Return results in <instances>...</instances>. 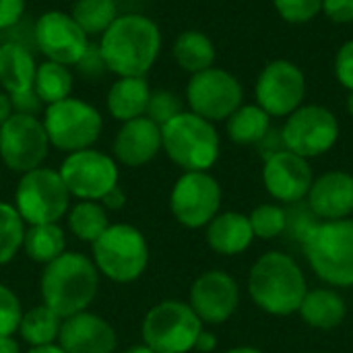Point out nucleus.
Masks as SVG:
<instances>
[{"label":"nucleus","mask_w":353,"mask_h":353,"mask_svg":"<svg viewBox=\"0 0 353 353\" xmlns=\"http://www.w3.org/2000/svg\"><path fill=\"white\" fill-rule=\"evenodd\" d=\"M256 105L271 118L294 114L306 97V77L302 68L290 60L269 62L256 81Z\"/></svg>","instance_id":"15"},{"label":"nucleus","mask_w":353,"mask_h":353,"mask_svg":"<svg viewBox=\"0 0 353 353\" xmlns=\"http://www.w3.org/2000/svg\"><path fill=\"white\" fill-rule=\"evenodd\" d=\"M62 321L54 310H50L48 306H35L29 312L23 314L21 325H19V335L31 345V347H39V345H52L58 343V335H60V327Z\"/></svg>","instance_id":"29"},{"label":"nucleus","mask_w":353,"mask_h":353,"mask_svg":"<svg viewBox=\"0 0 353 353\" xmlns=\"http://www.w3.org/2000/svg\"><path fill=\"white\" fill-rule=\"evenodd\" d=\"M27 353H64V350L58 343L52 345H39V347H31Z\"/></svg>","instance_id":"49"},{"label":"nucleus","mask_w":353,"mask_h":353,"mask_svg":"<svg viewBox=\"0 0 353 353\" xmlns=\"http://www.w3.org/2000/svg\"><path fill=\"white\" fill-rule=\"evenodd\" d=\"M108 72L118 77H145L161 50L159 27L143 14H122L99 39Z\"/></svg>","instance_id":"1"},{"label":"nucleus","mask_w":353,"mask_h":353,"mask_svg":"<svg viewBox=\"0 0 353 353\" xmlns=\"http://www.w3.org/2000/svg\"><path fill=\"white\" fill-rule=\"evenodd\" d=\"M95 269L116 283L139 279L149 265V246L145 236L126 223L110 225L93 244Z\"/></svg>","instance_id":"6"},{"label":"nucleus","mask_w":353,"mask_h":353,"mask_svg":"<svg viewBox=\"0 0 353 353\" xmlns=\"http://www.w3.org/2000/svg\"><path fill=\"white\" fill-rule=\"evenodd\" d=\"M248 219H250L254 238L273 240V238L283 236V230H285V207L267 203V205L256 207L248 215Z\"/></svg>","instance_id":"35"},{"label":"nucleus","mask_w":353,"mask_h":353,"mask_svg":"<svg viewBox=\"0 0 353 353\" xmlns=\"http://www.w3.org/2000/svg\"><path fill=\"white\" fill-rule=\"evenodd\" d=\"M74 66H77V70H79L83 77H87V79H97V77H101L103 72H108L105 62H103V56H101L97 43H89V48L85 50V54L81 56V60H79Z\"/></svg>","instance_id":"39"},{"label":"nucleus","mask_w":353,"mask_h":353,"mask_svg":"<svg viewBox=\"0 0 353 353\" xmlns=\"http://www.w3.org/2000/svg\"><path fill=\"white\" fill-rule=\"evenodd\" d=\"M25 14V0H0V31L17 25Z\"/></svg>","instance_id":"42"},{"label":"nucleus","mask_w":353,"mask_h":353,"mask_svg":"<svg viewBox=\"0 0 353 353\" xmlns=\"http://www.w3.org/2000/svg\"><path fill=\"white\" fill-rule=\"evenodd\" d=\"M306 203L321 221L350 219L353 213V176L347 172H327L310 186Z\"/></svg>","instance_id":"20"},{"label":"nucleus","mask_w":353,"mask_h":353,"mask_svg":"<svg viewBox=\"0 0 353 353\" xmlns=\"http://www.w3.org/2000/svg\"><path fill=\"white\" fill-rule=\"evenodd\" d=\"M285 149L310 159L331 151L339 139V122L329 108L300 105L281 128Z\"/></svg>","instance_id":"10"},{"label":"nucleus","mask_w":353,"mask_h":353,"mask_svg":"<svg viewBox=\"0 0 353 353\" xmlns=\"http://www.w3.org/2000/svg\"><path fill=\"white\" fill-rule=\"evenodd\" d=\"M271 128V116L261 105H240L228 118V137L236 145H256Z\"/></svg>","instance_id":"28"},{"label":"nucleus","mask_w":353,"mask_h":353,"mask_svg":"<svg viewBox=\"0 0 353 353\" xmlns=\"http://www.w3.org/2000/svg\"><path fill=\"white\" fill-rule=\"evenodd\" d=\"M58 174L66 184L70 196H77L79 201L99 203L105 196V192L118 186L116 159L95 149L68 153Z\"/></svg>","instance_id":"11"},{"label":"nucleus","mask_w":353,"mask_h":353,"mask_svg":"<svg viewBox=\"0 0 353 353\" xmlns=\"http://www.w3.org/2000/svg\"><path fill=\"white\" fill-rule=\"evenodd\" d=\"M170 207L180 225L207 228L221 207V186L207 172H186L172 188Z\"/></svg>","instance_id":"13"},{"label":"nucleus","mask_w":353,"mask_h":353,"mask_svg":"<svg viewBox=\"0 0 353 353\" xmlns=\"http://www.w3.org/2000/svg\"><path fill=\"white\" fill-rule=\"evenodd\" d=\"M58 345L64 353H114L118 339L105 319L85 310L62 321Z\"/></svg>","instance_id":"19"},{"label":"nucleus","mask_w":353,"mask_h":353,"mask_svg":"<svg viewBox=\"0 0 353 353\" xmlns=\"http://www.w3.org/2000/svg\"><path fill=\"white\" fill-rule=\"evenodd\" d=\"M99 288V271L93 261L79 252H64L48 263L41 275L43 306L60 319L85 312L95 300Z\"/></svg>","instance_id":"3"},{"label":"nucleus","mask_w":353,"mask_h":353,"mask_svg":"<svg viewBox=\"0 0 353 353\" xmlns=\"http://www.w3.org/2000/svg\"><path fill=\"white\" fill-rule=\"evenodd\" d=\"M186 99L190 112L209 120H228L244 99L240 81L223 68H207L192 74L186 87Z\"/></svg>","instance_id":"12"},{"label":"nucleus","mask_w":353,"mask_h":353,"mask_svg":"<svg viewBox=\"0 0 353 353\" xmlns=\"http://www.w3.org/2000/svg\"><path fill=\"white\" fill-rule=\"evenodd\" d=\"M321 223V219L314 215L310 205L306 201H298L285 207V230L283 238L292 244L304 246L312 230Z\"/></svg>","instance_id":"34"},{"label":"nucleus","mask_w":353,"mask_h":353,"mask_svg":"<svg viewBox=\"0 0 353 353\" xmlns=\"http://www.w3.org/2000/svg\"><path fill=\"white\" fill-rule=\"evenodd\" d=\"M70 17L87 33V37L103 35V31L116 21L118 6L116 0H77Z\"/></svg>","instance_id":"32"},{"label":"nucleus","mask_w":353,"mask_h":353,"mask_svg":"<svg viewBox=\"0 0 353 353\" xmlns=\"http://www.w3.org/2000/svg\"><path fill=\"white\" fill-rule=\"evenodd\" d=\"M174 58L178 62V66L190 74L203 72L207 68L213 66L215 62V46L213 41L196 31V29H188L184 33H180L174 41Z\"/></svg>","instance_id":"26"},{"label":"nucleus","mask_w":353,"mask_h":353,"mask_svg":"<svg viewBox=\"0 0 353 353\" xmlns=\"http://www.w3.org/2000/svg\"><path fill=\"white\" fill-rule=\"evenodd\" d=\"M225 353H263L261 350H256V347H234V350H230V352Z\"/></svg>","instance_id":"51"},{"label":"nucleus","mask_w":353,"mask_h":353,"mask_svg":"<svg viewBox=\"0 0 353 353\" xmlns=\"http://www.w3.org/2000/svg\"><path fill=\"white\" fill-rule=\"evenodd\" d=\"M149 83L145 77H120L108 91V112L120 122H128L145 116L149 103Z\"/></svg>","instance_id":"23"},{"label":"nucleus","mask_w":353,"mask_h":353,"mask_svg":"<svg viewBox=\"0 0 353 353\" xmlns=\"http://www.w3.org/2000/svg\"><path fill=\"white\" fill-rule=\"evenodd\" d=\"M190 308L207 325L225 323L240 306V288L223 271L203 273L190 288Z\"/></svg>","instance_id":"17"},{"label":"nucleus","mask_w":353,"mask_h":353,"mask_svg":"<svg viewBox=\"0 0 353 353\" xmlns=\"http://www.w3.org/2000/svg\"><path fill=\"white\" fill-rule=\"evenodd\" d=\"M68 207L70 192L56 170L35 168L21 176L14 192V209L29 225L58 223Z\"/></svg>","instance_id":"9"},{"label":"nucleus","mask_w":353,"mask_h":353,"mask_svg":"<svg viewBox=\"0 0 353 353\" xmlns=\"http://www.w3.org/2000/svg\"><path fill=\"white\" fill-rule=\"evenodd\" d=\"M33 89L46 105L62 101V99L70 97L72 74H70L68 66L46 60V62L37 64Z\"/></svg>","instance_id":"30"},{"label":"nucleus","mask_w":353,"mask_h":353,"mask_svg":"<svg viewBox=\"0 0 353 353\" xmlns=\"http://www.w3.org/2000/svg\"><path fill=\"white\" fill-rule=\"evenodd\" d=\"M0 353H21L19 343L12 339V335L8 337H0Z\"/></svg>","instance_id":"48"},{"label":"nucleus","mask_w":353,"mask_h":353,"mask_svg":"<svg viewBox=\"0 0 353 353\" xmlns=\"http://www.w3.org/2000/svg\"><path fill=\"white\" fill-rule=\"evenodd\" d=\"M25 238V221L14 205L0 203V265L14 259Z\"/></svg>","instance_id":"33"},{"label":"nucleus","mask_w":353,"mask_h":353,"mask_svg":"<svg viewBox=\"0 0 353 353\" xmlns=\"http://www.w3.org/2000/svg\"><path fill=\"white\" fill-rule=\"evenodd\" d=\"M114 155L128 168H141L155 159L161 149V126L147 116L122 124L114 139Z\"/></svg>","instance_id":"21"},{"label":"nucleus","mask_w":353,"mask_h":353,"mask_svg":"<svg viewBox=\"0 0 353 353\" xmlns=\"http://www.w3.org/2000/svg\"><path fill=\"white\" fill-rule=\"evenodd\" d=\"M12 116V105H10V97L6 91H0V126Z\"/></svg>","instance_id":"47"},{"label":"nucleus","mask_w":353,"mask_h":353,"mask_svg":"<svg viewBox=\"0 0 353 353\" xmlns=\"http://www.w3.org/2000/svg\"><path fill=\"white\" fill-rule=\"evenodd\" d=\"M347 112L353 118V91H350V97H347Z\"/></svg>","instance_id":"52"},{"label":"nucleus","mask_w":353,"mask_h":353,"mask_svg":"<svg viewBox=\"0 0 353 353\" xmlns=\"http://www.w3.org/2000/svg\"><path fill=\"white\" fill-rule=\"evenodd\" d=\"M41 122L50 145L66 153L91 149L103 126L101 114L91 103L74 97L46 105Z\"/></svg>","instance_id":"8"},{"label":"nucleus","mask_w":353,"mask_h":353,"mask_svg":"<svg viewBox=\"0 0 353 353\" xmlns=\"http://www.w3.org/2000/svg\"><path fill=\"white\" fill-rule=\"evenodd\" d=\"M248 294L267 314L290 316L300 310L308 288L298 263L285 252H267L250 269Z\"/></svg>","instance_id":"2"},{"label":"nucleus","mask_w":353,"mask_h":353,"mask_svg":"<svg viewBox=\"0 0 353 353\" xmlns=\"http://www.w3.org/2000/svg\"><path fill=\"white\" fill-rule=\"evenodd\" d=\"M273 4L288 23L312 21L323 10V0H273Z\"/></svg>","instance_id":"38"},{"label":"nucleus","mask_w":353,"mask_h":353,"mask_svg":"<svg viewBox=\"0 0 353 353\" xmlns=\"http://www.w3.org/2000/svg\"><path fill=\"white\" fill-rule=\"evenodd\" d=\"M323 10L333 23L353 21V0H323Z\"/></svg>","instance_id":"43"},{"label":"nucleus","mask_w":353,"mask_h":353,"mask_svg":"<svg viewBox=\"0 0 353 353\" xmlns=\"http://www.w3.org/2000/svg\"><path fill=\"white\" fill-rule=\"evenodd\" d=\"M10 97V105H12V114H27V116H35L43 110V101L39 99V95L35 93V89H27V91H19V93H8Z\"/></svg>","instance_id":"41"},{"label":"nucleus","mask_w":353,"mask_h":353,"mask_svg":"<svg viewBox=\"0 0 353 353\" xmlns=\"http://www.w3.org/2000/svg\"><path fill=\"white\" fill-rule=\"evenodd\" d=\"M68 228L81 240L93 244L108 228V213L97 201H79L68 211Z\"/></svg>","instance_id":"31"},{"label":"nucleus","mask_w":353,"mask_h":353,"mask_svg":"<svg viewBox=\"0 0 353 353\" xmlns=\"http://www.w3.org/2000/svg\"><path fill=\"white\" fill-rule=\"evenodd\" d=\"M161 149L186 172H207L219 157V134L213 122L182 112L161 126Z\"/></svg>","instance_id":"5"},{"label":"nucleus","mask_w":353,"mask_h":353,"mask_svg":"<svg viewBox=\"0 0 353 353\" xmlns=\"http://www.w3.org/2000/svg\"><path fill=\"white\" fill-rule=\"evenodd\" d=\"M254 240L250 219L242 213H217L207 225V244L223 256L244 252Z\"/></svg>","instance_id":"22"},{"label":"nucleus","mask_w":353,"mask_h":353,"mask_svg":"<svg viewBox=\"0 0 353 353\" xmlns=\"http://www.w3.org/2000/svg\"><path fill=\"white\" fill-rule=\"evenodd\" d=\"M37 62L33 52L21 43H0V85L6 93H19L33 87Z\"/></svg>","instance_id":"24"},{"label":"nucleus","mask_w":353,"mask_h":353,"mask_svg":"<svg viewBox=\"0 0 353 353\" xmlns=\"http://www.w3.org/2000/svg\"><path fill=\"white\" fill-rule=\"evenodd\" d=\"M184 110H182L180 97L174 91L159 89V91H151L149 103H147V110H145V116L149 120H153L155 124L163 126V124H168L172 118H176Z\"/></svg>","instance_id":"36"},{"label":"nucleus","mask_w":353,"mask_h":353,"mask_svg":"<svg viewBox=\"0 0 353 353\" xmlns=\"http://www.w3.org/2000/svg\"><path fill=\"white\" fill-rule=\"evenodd\" d=\"M23 248L35 263H52L66 252V238L58 223H39L25 230Z\"/></svg>","instance_id":"27"},{"label":"nucleus","mask_w":353,"mask_h":353,"mask_svg":"<svg viewBox=\"0 0 353 353\" xmlns=\"http://www.w3.org/2000/svg\"><path fill=\"white\" fill-rule=\"evenodd\" d=\"M335 74L345 89L353 91V39L339 48L335 58Z\"/></svg>","instance_id":"40"},{"label":"nucleus","mask_w":353,"mask_h":353,"mask_svg":"<svg viewBox=\"0 0 353 353\" xmlns=\"http://www.w3.org/2000/svg\"><path fill=\"white\" fill-rule=\"evenodd\" d=\"M35 48L46 60L74 66L89 48V37L70 14L48 10L35 21Z\"/></svg>","instance_id":"16"},{"label":"nucleus","mask_w":353,"mask_h":353,"mask_svg":"<svg viewBox=\"0 0 353 353\" xmlns=\"http://www.w3.org/2000/svg\"><path fill=\"white\" fill-rule=\"evenodd\" d=\"M50 149L43 122L35 116L12 114L0 126V157L12 172L25 174L41 168Z\"/></svg>","instance_id":"14"},{"label":"nucleus","mask_w":353,"mask_h":353,"mask_svg":"<svg viewBox=\"0 0 353 353\" xmlns=\"http://www.w3.org/2000/svg\"><path fill=\"white\" fill-rule=\"evenodd\" d=\"M201 331V319L194 314L190 304L180 300H165L155 304L145 314L141 327L145 345L155 353H188L194 350Z\"/></svg>","instance_id":"7"},{"label":"nucleus","mask_w":353,"mask_h":353,"mask_svg":"<svg viewBox=\"0 0 353 353\" xmlns=\"http://www.w3.org/2000/svg\"><path fill=\"white\" fill-rule=\"evenodd\" d=\"M263 182L267 192L275 201L292 205L298 201H306L314 178L308 159L285 149L265 159Z\"/></svg>","instance_id":"18"},{"label":"nucleus","mask_w":353,"mask_h":353,"mask_svg":"<svg viewBox=\"0 0 353 353\" xmlns=\"http://www.w3.org/2000/svg\"><path fill=\"white\" fill-rule=\"evenodd\" d=\"M101 207L103 209H122L124 205H126V194H124V190L120 188V186H114L110 192H105V196L101 199Z\"/></svg>","instance_id":"45"},{"label":"nucleus","mask_w":353,"mask_h":353,"mask_svg":"<svg viewBox=\"0 0 353 353\" xmlns=\"http://www.w3.org/2000/svg\"><path fill=\"white\" fill-rule=\"evenodd\" d=\"M302 248L321 281L353 288V219L321 221Z\"/></svg>","instance_id":"4"},{"label":"nucleus","mask_w":353,"mask_h":353,"mask_svg":"<svg viewBox=\"0 0 353 353\" xmlns=\"http://www.w3.org/2000/svg\"><path fill=\"white\" fill-rule=\"evenodd\" d=\"M21 319H23V310L17 294L0 283V337L14 335L19 331Z\"/></svg>","instance_id":"37"},{"label":"nucleus","mask_w":353,"mask_h":353,"mask_svg":"<svg viewBox=\"0 0 353 353\" xmlns=\"http://www.w3.org/2000/svg\"><path fill=\"white\" fill-rule=\"evenodd\" d=\"M259 151L263 153V157H271L279 151H285V143H283V134H281V128H269L267 134L256 143Z\"/></svg>","instance_id":"44"},{"label":"nucleus","mask_w":353,"mask_h":353,"mask_svg":"<svg viewBox=\"0 0 353 353\" xmlns=\"http://www.w3.org/2000/svg\"><path fill=\"white\" fill-rule=\"evenodd\" d=\"M215 347H217V339H215V335L203 329V331H201V335L196 337L194 350L201 353H211Z\"/></svg>","instance_id":"46"},{"label":"nucleus","mask_w":353,"mask_h":353,"mask_svg":"<svg viewBox=\"0 0 353 353\" xmlns=\"http://www.w3.org/2000/svg\"><path fill=\"white\" fill-rule=\"evenodd\" d=\"M298 312L308 327L329 331L345 321L347 306L339 292L331 288H319L306 294Z\"/></svg>","instance_id":"25"},{"label":"nucleus","mask_w":353,"mask_h":353,"mask_svg":"<svg viewBox=\"0 0 353 353\" xmlns=\"http://www.w3.org/2000/svg\"><path fill=\"white\" fill-rule=\"evenodd\" d=\"M124 353H155L151 347H147L145 343L143 345H134V347H130V350H126Z\"/></svg>","instance_id":"50"}]
</instances>
